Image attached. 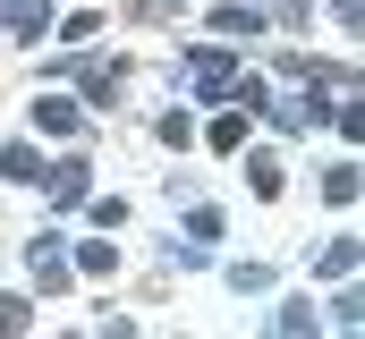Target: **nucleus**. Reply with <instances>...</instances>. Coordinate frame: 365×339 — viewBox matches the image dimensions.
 I'll list each match as a JSON object with an SVG mask.
<instances>
[{"label": "nucleus", "mask_w": 365, "mask_h": 339, "mask_svg": "<svg viewBox=\"0 0 365 339\" xmlns=\"http://www.w3.org/2000/svg\"><path fill=\"white\" fill-rule=\"evenodd\" d=\"M187 77H195V93H230V85H238V68H230L221 51H195V60H187Z\"/></svg>", "instance_id": "1"}, {"label": "nucleus", "mask_w": 365, "mask_h": 339, "mask_svg": "<svg viewBox=\"0 0 365 339\" xmlns=\"http://www.w3.org/2000/svg\"><path fill=\"white\" fill-rule=\"evenodd\" d=\"M34 127H43V136H77V102L43 93V102H34Z\"/></svg>", "instance_id": "2"}, {"label": "nucleus", "mask_w": 365, "mask_h": 339, "mask_svg": "<svg viewBox=\"0 0 365 339\" xmlns=\"http://www.w3.org/2000/svg\"><path fill=\"white\" fill-rule=\"evenodd\" d=\"M0 178H17V187H43V162H34L26 145H9V153H0Z\"/></svg>", "instance_id": "3"}, {"label": "nucleus", "mask_w": 365, "mask_h": 339, "mask_svg": "<svg viewBox=\"0 0 365 339\" xmlns=\"http://www.w3.org/2000/svg\"><path fill=\"white\" fill-rule=\"evenodd\" d=\"M212 34H264L255 9H212Z\"/></svg>", "instance_id": "4"}, {"label": "nucleus", "mask_w": 365, "mask_h": 339, "mask_svg": "<svg viewBox=\"0 0 365 339\" xmlns=\"http://www.w3.org/2000/svg\"><path fill=\"white\" fill-rule=\"evenodd\" d=\"M51 195L77 204V195H86V162H60V170H51Z\"/></svg>", "instance_id": "5"}, {"label": "nucleus", "mask_w": 365, "mask_h": 339, "mask_svg": "<svg viewBox=\"0 0 365 339\" xmlns=\"http://www.w3.org/2000/svg\"><path fill=\"white\" fill-rule=\"evenodd\" d=\"M323 271L349 280V271H357V238H331V246H323Z\"/></svg>", "instance_id": "6"}, {"label": "nucleus", "mask_w": 365, "mask_h": 339, "mask_svg": "<svg viewBox=\"0 0 365 339\" xmlns=\"http://www.w3.org/2000/svg\"><path fill=\"white\" fill-rule=\"evenodd\" d=\"M323 195H331V204H357V162L331 170V178H323Z\"/></svg>", "instance_id": "7"}, {"label": "nucleus", "mask_w": 365, "mask_h": 339, "mask_svg": "<svg viewBox=\"0 0 365 339\" xmlns=\"http://www.w3.org/2000/svg\"><path fill=\"white\" fill-rule=\"evenodd\" d=\"M247 178H255V195H280V162H272V153H255V162H247Z\"/></svg>", "instance_id": "8"}, {"label": "nucleus", "mask_w": 365, "mask_h": 339, "mask_svg": "<svg viewBox=\"0 0 365 339\" xmlns=\"http://www.w3.org/2000/svg\"><path fill=\"white\" fill-rule=\"evenodd\" d=\"M34 314H26V297H0V331H26Z\"/></svg>", "instance_id": "9"}]
</instances>
